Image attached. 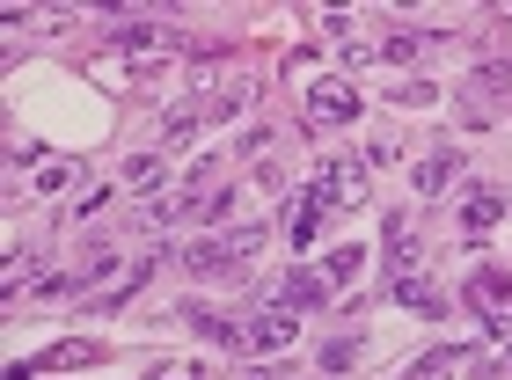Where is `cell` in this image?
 Returning a JSON list of instances; mask_svg holds the SVG:
<instances>
[{"mask_svg":"<svg viewBox=\"0 0 512 380\" xmlns=\"http://www.w3.org/2000/svg\"><path fill=\"white\" fill-rule=\"evenodd\" d=\"M110 44H118L125 59H96V74H103V81H147V74H161V66L183 52L176 30H118Z\"/></svg>","mask_w":512,"mask_h":380,"instance_id":"1","label":"cell"},{"mask_svg":"<svg viewBox=\"0 0 512 380\" xmlns=\"http://www.w3.org/2000/svg\"><path fill=\"white\" fill-rule=\"evenodd\" d=\"M271 234L264 227H235V234H205V242H191L183 249V271L191 278H242V264L256 249H264Z\"/></svg>","mask_w":512,"mask_h":380,"instance_id":"2","label":"cell"},{"mask_svg":"<svg viewBox=\"0 0 512 380\" xmlns=\"http://www.w3.org/2000/svg\"><path fill=\"white\" fill-rule=\"evenodd\" d=\"M366 183H374V161L366 154H337V161H322V176H315V205L330 212V205H366Z\"/></svg>","mask_w":512,"mask_h":380,"instance_id":"3","label":"cell"},{"mask_svg":"<svg viewBox=\"0 0 512 380\" xmlns=\"http://www.w3.org/2000/svg\"><path fill=\"white\" fill-rule=\"evenodd\" d=\"M235 344H242V351H286V344H293V315H286V307H264L256 322H242Z\"/></svg>","mask_w":512,"mask_h":380,"instance_id":"4","label":"cell"},{"mask_svg":"<svg viewBox=\"0 0 512 380\" xmlns=\"http://www.w3.org/2000/svg\"><path fill=\"white\" fill-rule=\"evenodd\" d=\"M322 293H330V278H322V271H286V278L271 285V307H286V315H300V307H315Z\"/></svg>","mask_w":512,"mask_h":380,"instance_id":"5","label":"cell"},{"mask_svg":"<svg viewBox=\"0 0 512 380\" xmlns=\"http://www.w3.org/2000/svg\"><path fill=\"white\" fill-rule=\"evenodd\" d=\"M308 117H315V125H352V117H359V95L344 88V81H322V88L308 95Z\"/></svg>","mask_w":512,"mask_h":380,"instance_id":"6","label":"cell"},{"mask_svg":"<svg viewBox=\"0 0 512 380\" xmlns=\"http://www.w3.org/2000/svg\"><path fill=\"white\" fill-rule=\"evenodd\" d=\"M88 359H96V337H74V344H52L44 359H22L8 380H30V373H44V366H88Z\"/></svg>","mask_w":512,"mask_h":380,"instance_id":"7","label":"cell"},{"mask_svg":"<svg viewBox=\"0 0 512 380\" xmlns=\"http://www.w3.org/2000/svg\"><path fill=\"white\" fill-rule=\"evenodd\" d=\"M454 176H461V154H454V147H439V154L417 161V190H425V198H439V190H447Z\"/></svg>","mask_w":512,"mask_h":380,"instance_id":"8","label":"cell"},{"mask_svg":"<svg viewBox=\"0 0 512 380\" xmlns=\"http://www.w3.org/2000/svg\"><path fill=\"white\" fill-rule=\"evenodd\" d=\"M469 300H476V307H512V278H505V271L469 278Z\"/></svg>","mask_w":512,"mask_h":380,"instance_id":"9","label":"cell"},{"mask_svg":"<svg viewBox=\"0 0 512 380\" xmlns=\"http://www.w3.org/2000/svg\"><path fill=\"white\" fill-rule=\"evenodd\" d=\"M395 300H403V307H417V315H439V307H447V300H439L425 278H410V271L395 278Z\"/></svg>","mask_w":512,"mask_h":380,"instance_id":"10","label":"cell"},{"mask_svg":"<svg viewBox=\"0 0 512 380\" xmlns=\"http://www.w3.org/2000/svg\"><path fill=\"white\" fill-rule=\"evenodd\" d=\"M498 220H505V198H491V190H483V198H469V212H461V227H469V234L498 227Z\"/></svg>","mask_w":512,"mask_h":380,"instance_id":"11","label":"cell"},{"mask_svg":"<svg viewBox=\"0 0 512 380\" xmlns=\"http://www.w3.org/2000/svg\"><path fill=\"white\" fill-rule=\"evenodd\" d=\"M352 271H359V249H352V242H344L330 264H322V278H330V285H352Z\"/></svg>","mask_w":512,"mask_h":380,"instance_id":"12","label":"cell"},{"mask_svg":"<svg viewBox=\"0 0 512 380\" xmlns=\"http://www.w3.org/2000/svg\"><path fill=\"white\" fill-rule=\"evenodd\" d=\"M447 366H461V344H439L425 366H417V380H432V373H447Z\"/></svg>","mask_w":512,"mask_h":380,"instance_id":"13","label":"cell"},{"mask_svg":"<svg viewBox=\"0 0 512 380\" xmlns=\"http://www.w3.org/2000/svg\"><path fill=\"white\" fill-rule=\"evenodd\" d=\"M359 351H366L359 337H344V344H330V351H322V366H330V373H337V366H352V359H359Z\"/></svg>","mask_w":512,"mask_h":380,"instance_id":"14","label":"cell"}]
</instances>
